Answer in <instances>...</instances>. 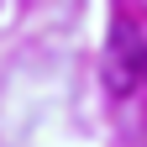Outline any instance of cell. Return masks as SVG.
<instances>
[{
  "label": "cell",
  "instance_id": "obj_1",
  "mask_svg": "<svg viewBox=\"0 0 147 147\" xmlns=\"http://www.w3.org/2000/svg\"><path fill=\"white\" fill-rule=\"evenodd\" d=\"M142 79H147V42H142Z\"/></svg>",
  "mask_w": 147,
  "mask_h": 147
}]
</instances>
